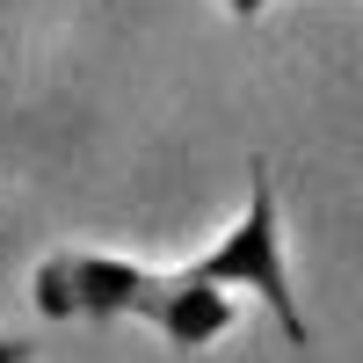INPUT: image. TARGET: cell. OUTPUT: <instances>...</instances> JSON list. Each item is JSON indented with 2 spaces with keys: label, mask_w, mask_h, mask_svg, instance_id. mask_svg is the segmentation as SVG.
Segmentation results:
<instances>
[{
  "label": "cell",
  "mask_w": 363,
  "mask_h": 363,
  "mask_svg": "<svg viewBox=\"0 0 363 363\" xmlns=\"http://www.w3.org/2000/svg\"><path fill=\"white\" fill-rule=\"evenodd\" d=\"M196 277L225 284V291H255L269 320L284 327L291 349H313V327L298 313V291H291V262H284V211H277V182H269V160L247 167V211L211 240L203 255H189Z\"/></svg>",
  "instance_id": "obj_1"
},
{
  "label": "cell",
  "mask_w": 363,
  "mask_h": 363,
  "mask_svg": "<svg viewBox=\"0 0 363 363\" xmlns=\"http://www.w3.org/2000/svg\"><path fill=\"white\" fill-rule=\"evenodd\" d=\"M160 269L109 247H58L29 269V306L44 320H138Z\"/></svg>",
  "instance_id": "obj_2"
},
{
  "label": "cell",
  "mask_w": 363,
  "mask_h": 363,
  "mask_svg": "<svg viewBox=\"0 0 363 363\" xmlns=\"http://www.w3.org/2000/svg\"><path fill=\"white\" fill-rule=\"evenodd\" d=\"M138 320L153 327V335H160L167 349L196 356V349H211V342H225V335H233L240 298H233L225 284L196 277V269L182 262V269H160V284L145 291V313H138Z\"/></svg>",
  "instance_id": "obj_3"
},
{
  "label": "cell",
  "mask_w": 363,
  "mask_h": 363,
  "mask_svg": "<svg viewBox=\"0 0 363 363\" xmlns=\"http://www.w3.org/2000/svg\"><path fill=\"white\" fill-rule=\"evenodd\" d=\"M29 356H37V349H29L22 335H0V363H29Z\"/></svg>",
  "instance_id": "obj_4"
},
{
  "label": "cell",
  "mask_w": 363,
  "mask_h": 363,
  "mask_svg": "<svg viewBox=\"0 0 363 363\" xmlns=\"http://www.w3.org/2000/svg\"><path fill=\"white\" fill-rule=\"evenodd\" d=\"M262 8H269V0H225V15H240V22H255Z\"/></svg>",
  "instance_id": "obj_5"
}]
</instances>
